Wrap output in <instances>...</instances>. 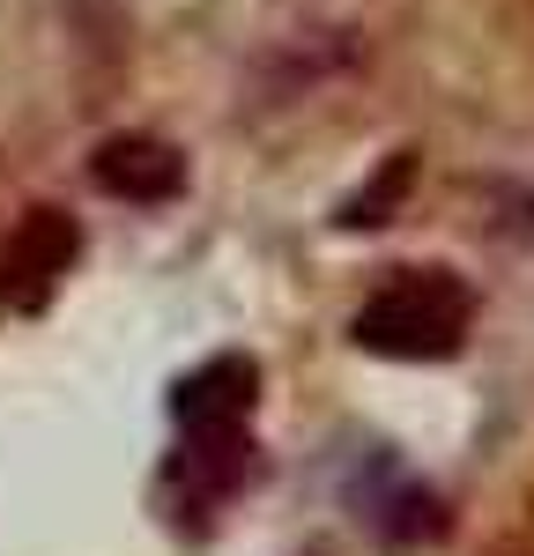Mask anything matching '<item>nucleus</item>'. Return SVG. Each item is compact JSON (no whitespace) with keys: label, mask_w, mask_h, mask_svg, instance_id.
I'll use <instances>...</instances> for the list:
<instances>
[{"label":"nucleus","mask_w":534,"mask_h":556,"mask_svg":"<svg viewBox=\"0 0 534 556\" xmlns=\"http://www.w3.org/2000/svg\"><path fill=\"white\" fill-rule=\"evenodd\" d=\"M468 319H475L468 282H453L445 267H408L356 304L349 342L371 356H400V364H438V356H460Z\"/></svg>","instance_id":"nucleus-1"},{"label":"nucleus","mask_w":534,"mask_h":556,"mask_svg":"<svg viewBox=\"0 0 534 556\" xmlns=\"http://www.w3.org/2000/svg\"><path fill=\"white\" fill-rule=\"evenodd\" d=\"M89 172H97V186H104L112 201L156 208V201H171L178 186H186V156H178L171 141H156V134H112Z\"/></svg>","instance_id":"nucleus-2"},{"label":"nucleus","mask_w":534,"mask_h":556,"mask_svg":"<svg viewBox=\"0 0 534 556\" xmlns=\"http://www.w3.org/2000/svg\"><path fill=\"white\" fill-rule=\"evenodd\" d=\"M253 386H260L253 356H208L201 371H186V379L171 386L178 430H238L253 416Z\"/></svg>","instance_id":"nucleus-3"},{"label":"nucleus","mask_w":534,"mask_h":556,"mask_svg":"<svg viewBox=\"0 0 534 556\" xmlns=\"http://www.w3.org/2000/svg\"><path fill=\"white\" fill-rule=\"evenodd\" d=\"M67 260H75V223L67 215H30L8 238V253H0V290H8V304H44V290L67 275Z\"/></svg>","instance_id":"nucleus-4"}]
</instances>
